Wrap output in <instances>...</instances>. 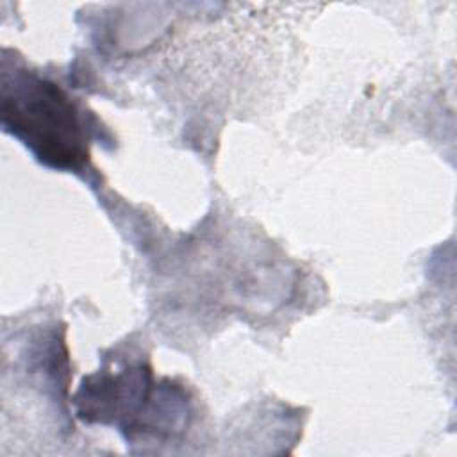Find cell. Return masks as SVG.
<instances>
[{
    "mask_svg": "<svg viewBox=\"0 0 457 457\" xmlns=\"http://www.w3.org/2000/svg\"><path fill=\"white\" fill-rule=\"evenodd\" d=\"M2 127L50 168L80 171L87 164L84 112L64 89L34 71L4 70Z\"/></svg>",
    "mask_w": 457,
    "mask_h": 457,
    "instance_id": "1",
    "label": "cell"
},
{
    "mask_svg": "<svg viewBox=\"0 0 457 457\" xmlns=\"http://www.w3.org/2000/svg\"><path fill=\"white\" fill-rule=\"evenodd\" d=\"M77 403L84 420L116 423L129 430L127 436L143 430H179L187 414L186 400L171 387L154 389L152 375L143 366L84 380Z\"/></svg>",
    "mask_w": 457,
    "mask_h": 457,
    "instance_id": "2",
    "label": "cell"
}]
</instances>
